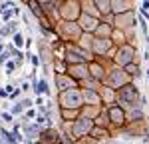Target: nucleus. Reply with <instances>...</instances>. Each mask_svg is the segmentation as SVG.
Returning a JSON list of instances; mask_svg holds the SVG:
<instances>
[{
    "instance_id": "f257e3e1",
    "label": "nucleus",
    "mask_w": 149,
    "mask_h": 144,
    "mask_svg": "<svg viewBox=\"0 0 149 144\" xmlns=\"http://www.w3.org/2000/svg\"><path fill=\"white\" fill-rule=\"evenodd\" d=\"M81 98H84V96H81V92H78V90H64L60 102H62L64 108H80Z\"/></svg>"
},
{
    "instance_id": "f03ea898",
    "label": "nucleus",
    "mask_w": 149,
    "mask_h": 144,
    "mask_svg": "<svg viewBox=\"0 0 149 144\" xmlns=\"http://www.w3.org/2000/svg\"><path fill=\"white\" fill-rule=\"evenodd\" d=\"M93 128V122L88 118H80L78 122H76V134L78 136H81V134H90Z\"/></svg>"
},
{
    "instance_id": "7ed1b4c3",
    "label": "nucleus",
    "mask_w": 149,
    "mask_h": 144,
    "mask_svg": "<svg viewBox=\"0 0 149 144\" xmlns=\"http://www.w3.org/2000/svg\"><path fill=\"white\" fill-rule=\"evenodd\" d=\"M109 120L113 122V124H123V110L121 108H117V106H113L111 110H109Z\"/></svg>"
},
{
    "instance_id": "20e7f679",
    "label": "nucleus",
    "mask_w": 149,
    "mask_h": 144,
    "mask_svg": "<svg viewBox=\"0 0 149 144\" xmlns=\"http://www.w3.org/2000/svg\"><path fill=\"white\" fill-rule=\"evenodd\" d=\"M119 96H121L123 100H133V98H135V88H131V86H123L121 92H119Z\"/></svg>"
},
{
    "instance_id": "39448f33",
    "label": "nucleus",
    "mask_w": 149,
    "mask_h": 144,
    "mask_svg": "<svg viewBox=\"0 0 149 144\" xmlns=\"http://www.w3.org/2000/svg\"><path fill=\"white\" fill-rule=\"evenodd\" d=\"M81 28H84V30H93V28H95V20L90 18V16H84V18H81Z\"/></svg>"
},
{
    "instance_id": "423d86ee",
    "label": "nucleus",
    "mask_w": 149,
    "mask_h": 144,
    "mask_svg": "<svg viewBox=\"0 0 149 144\" xmlns=\"http://www.w3.org/2000/svg\"><path fill=\"white\" fill-rule=\"evenodd\" d=\"M84 98H86V102H93V104L100 102V96L95 94L93 90H86V92H84Z\"/></svg>"
},
{
    "instance_id": "0eeeda50",
    "label": "nucleus",
    "mask_w": 149,
    "mask_h": 144,
    "mask_svg": "<svg viewBox=\"0 0 149 144\" xmlns=\"http://www.w3.org/2000/svg\"><path fill=\"white\" fill-rule=\"evenodd\" d=\"M70 74H72V76L81 78V76H86V74H88V70H86L84 66H72V68H70Z\"/></svg>"
},
{
    "instance_id": "6e6552de",
    "label": "nucleus",
    "mask_w": 149,
    "mask_h": 144,
    "mask_svg": "<svg viewBox=\"0 0 149 144\" xmlns=\"http://www.w3.org/2000/svg\"><path fill=\"white\" fill-rule=\"evenodd\" d=\"M58 84H60V90H66L68 86H74V80H68L64 76H58Z\"/></svg>"
},
{
    "instance_id": "1a4fd4ad",
    "label": "nucleus",
    "mask_w": 149,
    "mask_h": 144,
    "mask_svg": "<svg viewBox=\"0 0 149 144\" xmlns=\"http://www.w3.org/2000/svg\"><path fill=\"white\" fill-rule=\"evenodd\" d=\"M125 70H127V74L139 76V66H137V64H127V66H125Z\"/></svg>"
},
{
    "instance_id": "9d476101",
    "label": "nucleus",
    "mask_w": 149,
    "mask_h": 144,
    "mask_svg": "<svg viewBox=\"0 0 149 144\" xmlns=\"http://www.w3.org/2000/svg\"><path fill=\"white\" fill-rule=\"evenodd\" d=\"M24 130H26V134H28L30 138H36V134H38V124H34V126H26Z\"/></svg>"
},
{
    "instance_id": "9b49d317",
    "label": "nucleus",
    "mask_w": 149,
    "mask_h": 144,
    "mask_svg": "<svg viewBox=\"0 0 149 144\" xmlns=\"http://www.w3.org/2000/svg\"><path fill=\"white\" fill-rule=\"evenodd\" d=\"M14 46H18V48H22V46H24V36H22V34H18V32L14 34Z\"/></svg>"
},
{
    "instance_id": "f8f14e48",
    "label": "nucleus",
    "mask_w": 149,
    "mask_h": 144,
    "mask_svg": "<svg viewBox=\"0 0 149 144\" xmlns=\"http://www.w3.org/2000/svg\"><path fill=\"white\" fill-rule=\"evenodd\" d=\"M30 8H32V12H34L36 16H40V14H42V10H40V4H38L36 0H30Z\"/></svg>"
},
{
    "instance_id": "ddd939ff",
    "label": "nucleus",
    "mask_w": 149,
    "mask_h": 144,
    "mask_svg": "<svg viewBox=\"0 0 149 144\" xmlns=\"http://www.w3.org/2000/svg\"><path fill=\"white\" fill-rule=\"evenodd\" d=\"M90 134H93L95 138H105V136H107V132H105V130H100V128H92V132H90Z\"/></svg>"
},
{
    "instance_id": "4468645a",
    "label": "nucleus",
    "mask_w": 149,
    "mask_h": 144,
    "mask_svg": "<svg viewBox=\"0 0 149 144\" xmlns=\"http://www.w3.org/2000/svg\"><path fill=\"white\" fill-rule=\"evenodd\" d=\"M22 108H26V106H24L22 100H20L18 104H14V106H12V114H20V112H22Z\"/></svg>"
},
{
    "instance_id": "2eb2a0df",
    "label": "nucleus",
    "mask_w": 149,
    "mask_h": 144,
    "mask_svg": "<svg viewBox=\"0 0 149 144\" xmlns=\"http://www.w3.org/2000/svg\"><path fill=\"white\" fill-rule=\"evenodd\" d=\"M16 64H18V62H12L10 58L6 60V70H8V72H6V74H12V70L16 68Z\"/></svg>"
},
{
    "instance_id": "dca6fc26",
    "label": "nucleus",
    "mask_w": 149,
    "mask_h": 144,
    "mask_svg": "<svg viewBox=\"0 0 149 144\" xmlns=\"http://www.w3.org/2000/svg\"><path fill=\"white\" fill-rule=\"evenodd\" d=\"M0 118L4 120L6 124H10V122H12V112H2V116H0Z\"/></svg>"
},
{
    "instance_id": "f3484780",
    "label": "nucleus",
    "mask_w": 149,
    "mask_h": 144,
    "mask_svg": "<svg viewBox=\"0 0 149 144\" xmlns=\"http://www.w3.org/2000/svg\"><path fill=\"white\" fill-rule=\"evenodd\" d=\"M139 24H141V30H143V34L147 36V20H145V18H139Z\"/></svg>"
},
{
    "instance_id": "a211bd4d",
    "label": "nucleus",
    "mask_w": 149,
    "mask_h": 144,
    "mask_svg": "<svg viewBox=\"0 0 149 144\" xmlns=\"http://www.w3.org/2000/svg\"><path fill=\"white\" fill-rule=\"evenodd\" d=\"M28 56H30V60H32V64H34V66L40 64V56H34V54H28Z\"/></svg>"
},
{
    "instance_id": "6ab92c4d",
    "label": "nucleus",
    "mask_w": 149,
    "mask_h": 144,
    "mask_svg": "<svg viewBox=\"0 0 149 144\" xmlns=\"http://www.w3.org/2000/svg\"><path fill=\"white\" fill-rule=\"evenodd\" d=\"M10 16H12V12H2V20H4V22H8Z\"/></svg>"
},
{
    "instance_id": "aec40b11",
    "label": "nucleus",
    "mask_w": 149,
    "mask_h": 144,
    "mask_svg": "<svg viewBox=\"0 0 149 144\" xmlns=\"http://www.w3.org/2000/svg\"><path fill=\"white\" fill-rule=\"evenodd\" d=\"M18 96H20V90H12V92H10V98H12V100H14V98H18Z\"/></svg>"
},
{
    "instance_id": "412c9836",
    "label": "nucleus",
    "mask_w": 149,
    "mask_h": 144,
    "mask_svg": "<svg viewBox=\"0 0 149 144\" xmlns=\"http://www.w3.org/2000/svg\"><path fill=\"white\" fill-rule=\"evenodd\" d=\"M36 104H38V108L44 106V98H42V96H38V98H36Z\"/></svg>"
},
{
    "instance_id": "4be33fe9",
    "label": "nucleus",
    "mask_w": 149,
    "mask_h": 144,
    "mask_svg": "<svg viewBox=\"0 0 149 144\" xmlns=\"http://www.w3.org/2000/svg\"><path fill=\"white\" fill-rule=\"evenodd\" d=\"M26 116H28V118H36V112H34V110H32V108H30V110L26 112Z\"/></svg>"
},
{
    "instance_id": "5701e85b",
    "label": "nucleus",
    "mask_w": 149,
    "mask_h": 144,
    "mask_svg": "<svg viewBox=\"0 0 149 144\" xmlns=\"http://www.w3.org/2000/svg\"><path fill=\"white\" fill-rule=\"evenodd\" d=\"M8 96V90L6 88H0V98H6Z\"/></svg>"
},
{
    "instance_id": "b1692460",
    "label": "nucleus",
    "mask_w": 149,
    "mask_h": 144,
    "mask_svg": "<svg viewBox=\"0 0 149 144\" xmlns=\"http://www.w3.org/2000/svg\"><path fill=\"white\" fill-rule=\"evenodd\" d=\"M145 40H147V46H149V34H147V36H145Z\"/></svg>"
},
{
    "instance_id": "393cba45",
    "label": "nucleus",
    "mask_w": 149,
    "mask_h": 144,
    "mask_svg": "<svg viewBox=\"0 0 149 144\" xmlns=\"http://www.w3.org/2000/svg\"><path fill=\"white\" fill-rule=\"evenodd\" d=\"M42 2H50V0H42Z\"/></svg>"
},
{
    "instance_id": "a878e982",
    "label": "nucleus",
    "mask_w": 149,
    "mask_h": 144,
    "mask_svg": "<svg viewBox=\"0 0 149 144\" xmlns=\"http://www.w3.org/2000/svg\"><path fill=\"white\" fill-rule=\"evenodd\" d=\"M0 144H2V142H0Z\"/></svg>"
}]
</instances>
